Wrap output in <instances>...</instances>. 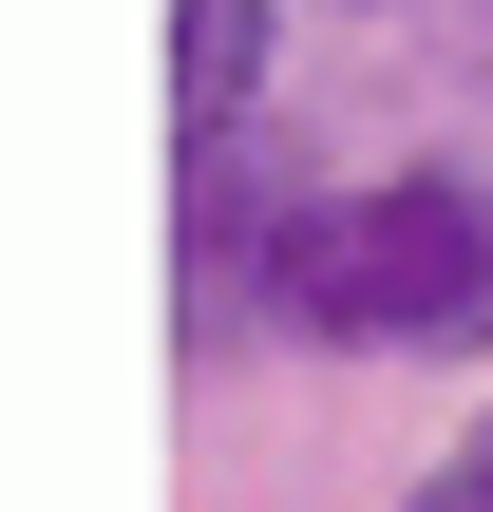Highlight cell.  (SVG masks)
<instances>
[{"instance_id":"6da1fadb","label":"cell","mask_w":493,"mask_h":512,"mask_svg":"<svg viewBox=\"0 0 493 512\" xmlns=\"http://www.w3.org/2000/svg\"><path fill=\"white\" fill-rule=\"evenodd\" d=\"M285 323L304 342H493V190L380 171L285 209Z\"/></svg>"},{"instance_id":"3957f363","label":"cell","mask_w":493,"mask_h":512,"mask_svg":"<svg viewBox=\"0 0 493 512\" xmlns=\"http://www.w3.org/2000/svg\"><path fill=\"white\" fill-rule=\"evenodd\" d=\"M399 512H493V418H475V437H456V456H437V475H418Z\"/></svg>"},{"instance_id":"7a4b0ae2","label":"cell","mask_w":493,"mask_h":512,"mask_svg":"<svg viewBox=\"0 0 493 512\" xmlns=\"http://www.w3.org/2000/svg\"><path fill=\"white\" fill-rule=\"evenodd\" d=\"M247 95H266V0H171V133L209 152L247 133Z\"/></svg>"}]
</instances>
